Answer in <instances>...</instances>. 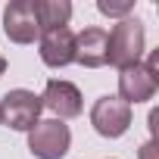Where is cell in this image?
Segmentation results:
<instances>
[{
	"mask_svg": "<svg viewBox=\"0 0 159 159\" xmlns=\"http://www.w3.org/2000/svg\"><path fill=\"white\" fill-rule=\"evenodd\" d=\"M91 125L100 137H122L131 128V106L119 97H100L91 109Z\"/></svg>",
	"mask_w": 159,
	"mask_h": 159,
	"instance_id": "cell-4",
	"label": "cell"
},
{
	"mask_svg": "<svg viewBox=\"0 0 159 159\" xmlns=\"http://www.w3.org/2000/svg\"><path fill=\"white\" fill-rule=\"evenodd\" d=\"M69 143H72V131H69V125H62L59 119L38 122V125L28 131V150H31L38 159H62V156L69 153Z\"/></svg>",
	"mask_w": 159,
	"mask_h": 159,
	"instance_id": "cell-2",
	"label": "cell"
},
{
	"mask_svg": "<svg viewBox=\"0 0 159 159\" xmlns=\"http://www.w3.org/2000/svg\"><path fill=\"white\" fill-rule=\"evenodd\" d=\"M44 103L34 91H25V88H16L3 97V103H0V116H3V122L13 128V131H31L38 125V116H41Z\"/></svg>",
	"mask_w": 159,
	"mask_h": 159,
	"instance_id": "cell-3",
	"label": "cell"
},
{
	"mask_svg": "<svg viewBox=\"0 0 159 159\" xmlns=\"http://www.w3.org/2000/svg\"><path fill=\"white\" fill-rule=\"evenodd\" d=\"M3 72H7V59H3V56H0V75H3Z\"/></svg>",
	"mask_w": 159,
	"mask_h": 159,
	"instance_id": "cell-13",
	"label": "cell"
},
{
	"mask_svg": "<svg viewBox=\"0 0 159 159\" xmlns=\"http://www.w3.org/2000/svg\"><path fill=\"white\" fill-rule=\"evenodd\" d=\"M140 159H159V147H156V137H150V140L140 147Z\"/></svg>",
	"mask_w": 159,
	"mask_h": 159,
	"instance_id": "cell-12",
	"label": "cell"
},
{
	"mask_svg": "<svg viewBox=\"0 0 159 159\" xmlns=\"http://www.w3.org/2000/svg\"><path fill=\"white\" fill-rule=\"evenodd\" d=\"M0 125H3V116H0Z\"/></svg>",
	"mask_w": 159,
	"mask_h": 159,
	"instance_id": "cell-14",
	"label": "cell"
},
{
	"mask_svg": "<svg viewBox=\"0 0 159 159\" xmlns=\"http://www.w3.org/2000/svg\"><path fill=\"white\" fill-rule=\"evenodd\" d=\"M3 31L13 44H31L34 38H41L34 10H31V0H13L3 13Z\"/></svg>",
	"mask_w": 159,
	"mask_h": 159,
	"instance_id": "cell-6",
	"label": "cell"
},
{
	"mask_svg": "<svg viewBox=\"0 0 159 159\" xmlns=\"http://www.w3.org/2000/svg\"><path fill=\"white\" fill-rule=\"evenodd\" d=\"M31 10H34L41 34L53 31V28H69V19H72V3L69 0H31Z\"/></svg>",
	"mask_w": 159,
	"mask_h": 159,
	"instance_id": "cell-10",
	"label": "cell"
},
{
	"mask_svg": "<svg viewBox=\"0 0 159 159\" xmlns=\"http://www.w3.org/2000/svg\"><path fill=\"white\" fill-rule=\"evenodd\" d=\"M143 56V25L137 19H122L106 34V62L119 72L128 66H137Z\"/></svg>",
	"mask_w": 159,
	"mask_h": 159,
	"instance_id": "cell-1",
	"label": "cell"
},
{
	"mask_svg": "<svg viewBox=\"0 0 159 159\" xmlns=\"http://www.w3.org/2000/svg\"><path fill=\"white\" fill-rule=\"evenodd\" d=\"M41 59L50 69H62L75 62V34L72 28H53L41 34Z\"/></svg>",
	"mask_w": 159,
	"mask_h": 159,
	"instance_id": "cell-8",
	"label": "cell"
},
{
	"mask_svg": "<svg viewBox=\"0 0 159 159\" xmlns=\"http://www.w3.org/2000/svg\"><path fill=\"white\" fill-rule=\"evenodd\" d=\"M97 10H100L103 16H128V13L134 10V3H131V0H125V3H112V0H97Z\"/></svg>",
	"mask_w": 159,
	"mask_h": 159,
	"instance_id": "cell-11",
	"label": "cell"
},
{
	"mask_svg": "<svg viewBox=\"0 0 159 159\" xmlns=\"http://www.w3.org/2000/svg\"><path fill=\"white\" fill-rule=\"evenodd\" d=\"M41 103L56 112V119H75V116H81V91H78L72 81H59V78H50L47 88H44V97Z\"/></svg>",
	"mask_w": 159,
	"mask_h": 159,
	"instance_id": "cell-7",
	"label": "cell"
},
{
	"mask_svg": "<svg viewBox=\"0 0 159 159\" xmlns=\"http://www.w3.org/2000/svg\"><path fill=\"white\" fill-rule=\"evenodd\" d=\"M75 62L84 69H100L106 66V31L103 28H84L75 34Z\"/></svg>",
	"mask_w": 159,
	"mask_h": 159,
	"instance_id": "cell-9",
	"label": "cell"
},
{
	"mask_svg": "<svg viewBox=\"0 0 159 159\" xmlns=\"http://www.w3.org/2000/svg\"><path fill=\"white\" fill-rule=\"evenodd\" d=\"M156 84H159V75L150 72L143 62L128 66V69L119 72V100H125L128 106L131 103H147V100H153Z\"/></svg>",
	"mask_w": 159,
	"mask_h": 159,
	"instance_id": "cell-5",
	"label": "cell"
}]
</instances>
